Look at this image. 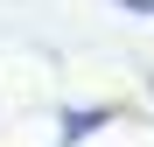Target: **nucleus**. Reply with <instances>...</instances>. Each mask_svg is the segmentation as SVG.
Returning a JSON list of instances; mask_svg holds the SVG:
<instances>
[{
  "instance_id": "f257e3e1",
  "label": "nucleus",
  "mask_w": 154,
  "mask_h": 147,
  "mask_svg": "<svg viewBox=\"0 0 154 147\" xmlns=\"http://www.w3.org/2000/svg\"><path fill=\"white\" fill-rule=\"evenodd\" d=\"M98 126H105V112H63V147H77V140H84V133H98Z\"/></svg>"
},
{
  "instance_id": "f03ea898",
  "label": "nucleus",
  "mask_w": 154,
  "mask_h": 147,
  "mask_svg": "<svg viewBox=\"0 0 154 147\" xmlns=\"http://www.w3.org/2000/svg\"><path fill=\"white\" fill-rule=\"evenodd\" d=\"M126 7H140V14H154V0H126Z\"/></svg>"
}]
</instances>
